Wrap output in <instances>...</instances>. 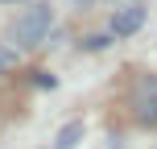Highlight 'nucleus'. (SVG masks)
Masks as SVG:
<instances>
[{"instance_id": "obj_8", "label": "nucleus", "mask_w": 157, "mask_h": 149, "mask_svg": "<svg viewBox=\"0 0 157 149\" xmlns=\"http://www.w3.org/2000/svg\"><path fill=\"white\" fill-rule=\"evenodd\" d=\"M71 4H75V8H91L95 0H71Z\"/></svg>"}, {"instance_id": "obj_7", "label": "nucleus", "mask_w": 157, "mask_h": 149, "mask_svg": "<svg viewBox=\"0 0 157 149\" xmlns=\"http://www.w3.org/2000/svg\"><path fill=\"white\" fill-rule=\"evenodd\" d=\"M37 87H58V79L46 75V71H37Z\"/></svg>"}, {"instance_id": "obj_4", "label": "nucleus", "mask_w": 157, "mask_h": 149, "mask_svg": "<svg viewBox=\"0 0 157 149\" xmlns=\"http://www.w3.org/2000/svg\"><path fill=\"white\" fill-rule=\"evenodd\" d=\"M78 141H83V120H71V124H62V133L54 137L50 149H75Z\"/></svg>"}, {"instance_id": "obj_3", "label": "nucleus", "mask_w": 157, "mask_h": 149, "mask_svg": "<svg viewBox=\"0 0 157 149\" xmlns=\"http://www.w3.org/2000/svg\"><path fill=\"white\" fill-rule=\"evenodd\" d=\"M132 108H136V120L141 124H157V79L153 75H145L132 87Z\"/></svg>"}, {"instance_id": "obj_2", "label": "nucleus", "mask_w": 157, "mask_h": 149, "mask_svg": "<svg viewBox=\"0 0 157 149\" xmlns=\"http://www.w3.org/2000/svg\"><path fill=\"white\" fill-rule=\"evenodd\" d=\"M145 17H149V8L132 0V4H124V8H116V13H112V25H108V33H112V37H132V33H141Z\"/></svg>"}, {"instance_id": "obj_9", "label": "nucleus", "mask_w": 157, "mask_h": 149, "mask_svg": "<svg viewBox=\"0 0 157 149\" xmlns=\"http://www.w3.org/2000/svg\"><path fill=\"white\" fill-rule=\"evenodd\" d=\"M4 4H17V0H4Z\"/></svg>"}, {"instance_id": "obj_6", "label": "nucleus", "mask_w": 157, "mask_h": 149, "mask_svg": "<svg viewBox=\"0 0 157 149\" xmlns=\"http://www.w3.org/2000/svg\"><path fill=\"white\" fill-rule=\"evenodd\" d=\"M108 41H112V33H91V37H87L83 46H87V50H103Z\"/></svg>"}, {"instance_id": "obj_1", "label": "nucleus", "mask_w": 157, "mask_h": 149, "mask_svg": "<svg viewBox=\"0 0 157 149\" xmlns=\"http://www.w3.org/2000/svg\"><path fill=\"white\" fill-rule=\"evenodd\" d=\"M50 29H54V8L33 4L13 21V41H17V50H33V46H41L50 37Z\"/></svg>"}, {"instance_id": "obj_5", "label": "nucleus", "mask_w": 157, "mask_h": 149, "mask_svg": "<svg viewBox=\"0 0 157 149\" xmlns=\"http://www.w3.org/2000/svg\"><path fill=\"white\" fill-rule=\"evenodd\" d=\"M13 66H17V50L0 46V75H4V71H13Z\"/></svg>"}]
</instances>
